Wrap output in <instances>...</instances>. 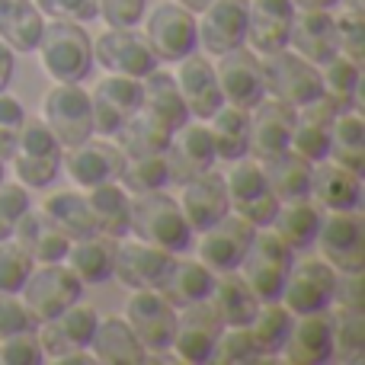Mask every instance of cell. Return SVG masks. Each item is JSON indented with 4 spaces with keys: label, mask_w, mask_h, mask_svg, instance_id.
Here are the masks:
<instances>
[{
    "label": "cell",
    "mask_w": 365,
    "mask_h": 365,
    "mask_svg": "<svg viewBox=\"0 0 365 365\" xmlns=\"http://www.w3.org/2000/svg\"><path fill=\"white\" fill-rule=\"evenodd\" d=\"M36 51L42 55V68L55 83H81L93 71V38L81 23L71 19H55L45 26Z\"/></svg>",
    "instance_id": "cell-1"
},
{
    "label": "cell",
    "mask_w": 365,
    "mask_h": 365,
    "mask_svg": "<svg viewBox=\"0 0 365 365\" xmlns=\"http://www.w3.org/2000/svg\"><path fill=\"white\" fill-rule=\"evenodd\" d=\"M132 231L138 240L170 253H182L192 240V227L180 202L173 195H164V189L132 199Z\"/></svg>",
    "instance_id": "cell-2"
},
{
    "label": "cell",
    "mask_w": 365,
    "mask_h": 365,
    "mask_svg": "<svg viewBox=\"0 0 365 365\" xmlns=\"http://www.w3.org/2000/svg\"><path fill=\"white\" fill-rule=\"evenodd\" d=\"M292 263H295V250L276 231L257 227L253 244L247 247L244 259H240V269H244V282L250 285L259 302H279Z\"/></svg>",
    "instance_id": "cell-3"
},
{
    "label": "cell",
    "mask_w": 365,
    "mask_h": 365,
    "mask_svg": "<svg viewBox=\"0 0 365 365\" xmlns=\"http://www.w3.org/2000/svg\"><path fill=\"white\" fill-rule=\"evenodd\" d=\"M19 295H23V304L32 321L45 324L61 314L64 308H71L74 302H81L83 282L77 279V272L71 269V266L42 263V269L29 272V279L23 282Z\"/></svg>",
    "instance_id": "cell-4"
},
{
    "label": "cell",
    "mask_w": 365,
    "mask_h": 365,
    "mask_svg": "<svg viewBox=\"0 0 365 365\" xmlns=\"http://www.w3.org/2000/svg\"><path fill=\"white\" fill-rule=\"evenodd\" d=\"M263 81L266 93H272L276 100L289 103V106H308L317 96H324L321 83V68L311 64L308 58H302L292 48H279L272 55H263Z\"/></svg>",
    "instance_id": "cell-5"
},
{
    "label": "cell",
    "mask_w": 365,
    "mask_h": 365,
    "mask_svg": "<svg viewBox=\"0 0 365 365\" xmlns=\"http://www.w3.org/2000/svg\"><path fill=\"white\" fill-rule=\"evenodd\" d=\"M13 170L26 189L51 186L61 167V145L51 135V128L42 119H26L19 132L16 151H13Z\"/></svg>",
    "instance_id": "cell-6"
},
{
    "label": "cell",
    "mask_w": 365,
    "mask_h": 365,
    "mask_svg": "<svg viewBox=\"0 0 365 365\" xmlns=\"http://www.w3.org/2000/svg\"><path fill=\"white\" fill-rule=\"evenodd\" d=\"M42 122L51 128L58 145L74 148L81 141L93 138V106L90 93H83L81 83H55L45 93Z\"/></svg>",
    "instance_id": "cell-7"
},
{
    "label": "cell",
    "mask_w": 365,
    "mask_h": 365,
    "mask_svg": "<svg viewBox=\"0 0 365 365\" xmlns=\"http://www.w3.org/2000/svg\"><path fill=\"white\" fill-rule=\"evenodd\" d=\"M225 182H227V199H231L234 215L247 218L257 227H269V221L276 218L282 202L272 192L259 160H247V158L234 160V170Z\"/></svg>",
    "instance_id": "cell-8"
},
{
    "label": "cell",
    "mask_w": 365,
    "mask_h": 365,
    "mask_svg": "<svg viewBox=\"0 0 365 365\" xmlns=\"http://www.w3.org/2000/svg\"><path fill=\"white\" fill-rule=\"evenodd\" d=\"M93 61H100L109 74H125L135 81H145L151 71H158V58H154L151 45L145 36H138L135 26L115 29L109 26L103 36L93 38Z\"/></svg>",
    "instance_id": "cell-9"
},
{
    "label": "cell",
    "mask_w": 365,
    "mask_h": 365,
    "mask_svg": "<svg viewBox=\"0 0 365 365\" xmlns=\"http://www.w3.org/2000/svg\"><path fill=\"white\" fill-rule=\"evenodd\" d=\"M314 244L321 247L324 263H330L336 272H365V218L359 208L324 218Z\"/></svg>",
    "instance_id": "cell-10"
},
{
    "label": "cell",
    "mask_w": 365,
    "mask_h": 365,
    "mask_svg": "<svg viewBox=\"0 0 365 365\" xmlns=\"http://www.w3.org/2000/svg\"><path fill=\"white\" fill-rule=\"evenodd\" d=\"M334 289H336L334 266L324 263V259H302L298 266L292 263L279 302L295 317L314 314V311H327L334 304Z\"/></svg>",
    "instance_id": "cell-11"
},
{
    "label": "cell",
    "mask_w": 365,
    "mask_h": 365,
    "mask_svg": "<svg viewBox=\"0 0 365 365\" xmlns=\"http://www.w3.org/2000/svg\"><path fill=\"white\" fill-rule=\"evenodd\" d=\"M145 38L158 61H182L199 45V23L180 4H160L148 16Z\"/></svg>",
    "instance_id": "cell-12"
},
{
    "label": "cell",
    "mask_w": 365,
    "mask_h": 365,
    "mask_svg": "<svg viewBox=\"0 0 365 365\" xmlns=\"http://www.w3.org/2000/svg\"><path fill=\"white\" fill-rule=\"evenodd\" d=\"M225 321H221L218 308L208 298L195 304H186L177 314V334H173L170 349H177V359L189 365H202L212 359V349L218 343Z\"/></svg>",
    "instance_id": "cell-13"
},
{
    "label": "cell",
    "mask_w": 365,
    "mask_h": 365,
    "mask_svg": "<svg viewBox=\"0 0 365 365\" xmlns=\"http://www.w3.org/2000/svg\"><path fill=\"white\" fill-rule=\"evenodd\" d=\"M218 68H215V77H218V87L225 103L237 109H253L259 100L266 96V81H263V61L253 48L240 45V48H231L225 55H218Z\"/></svg>",
    "instance_id": "cell-14"
},
{
    "label": "cell",
    "mask_w": 365,
    "mask_h": 365,
    "mask_svg": "<svg viewBox=\"0 0 365 365\" xmlns=\"http://www.w3.org/2000/svg\"><path fill=\"white\" fill-rule=\"evenodd\" d=\"M125 321L145 349L151 353L170 349L173 334H177V308L167 304L154 289H135L125 304Z\"/></svg>",
    "instance_id": "cell-15"
},
{
    "label": "cell",
    "mask_w": 365,
    "mask_h": 365,
    "mask_svg": "<svg viewBox=\"0 0 365 365\" xmlns=\"http://www.w3.org/2000/svg\"><path fill=\"white\" fill-rule=\"evenodd\" d=\"M292 128H295V106L276 100V96H263L250 109V148H247V154L263 164V160L289 151Z\"/></svg>",
    "instance_id": "cell-16"
},
{
    "label": "cell",
    "mask_w": 365,
    "mask_h": 365,
    "mask_svg": "<svg viewBox=\"0 0 365 365\" xmlns=\"http://www.w3.org/2000/svg\"><path fill=\"white\" fill-rule=\"evenodd\" d=\"M257 225H250L247 218L227 212L221 221H215L208 231H202V244H199V259L208 266L212 272H231L240 269L247 247L253 244Z\"/></svg>",
    "instance_id": "cell-17"
},
{
    "label": "cell",
    "mask_w": 365,
    "mask_h": 365,
    "mask_svg": "<svg viewBox=\"0 0 365 365\" xmlns=\"http://www.w3.org/2000/svg\"><path fill=\"white\" fill-rule=\"evenodd\" d=\"M141 81L125 74H109L90 93V106H93V132L100 135H115L125 119L141 106Z\"/></svg>",
    "instance_id": "cell-18"
},
{
    "label": "cell",
    "mask_w": 365,
    "mask_h": 365,
    "mask_svg": "<svg viewBox=\"0 0 365 365\" xmlns=\"http://www.w3.org/2000/svg\"><path fill=\"white\" fill-rule=\"evenodd\" d=\"M68 177L83 189H96L106 186V182H119L122 167H125V154L119 151V145H109V141H81V145L68 148V154L61 158Z\"/></svg>",
    "instance_id": "cell-19"
},
{
    "label": "cell",
    "mask_w": 365,
    "mask_h": 365,
    "mask_svg": "<svg viewBox=\"0 0 365 365\" xmlns=\"http://www.w3.org/2000/svg\"><path fill=\"white\" fill-rule=\"evenodd\" d=\"M96 314L93 304H81L74 302L71 308H64L58 317L42 324V349H45V359H61V356H71V353H81V349L90 346L93 340V330H96Z\"/></svg>",
    "instance_id": "cell-20"
},
{
    "label": "cell",
    "mask_w": 365,
    "mask_h": 365,
    "mask_svg": "<svg viewBox=\"0 0 365 365\" xmlns=\"http://www.w3.org/2000/svg\"><path fill=\"white\" fill-rule=\"evenodd\" d=\"M247 13L250 0H212L202 10L199 45H205L208 55H225L247 45Z\"/></svg>",
    "instance_id": "cell-21"
},
{
    "label": "cell",
    "mask_w": 365,
    "mask_h": 365,
    "mask_svg": "<svg viewBox=\"0 0 365 365\" xmlns=\"http://www.w3.org/2000/svg\"><path fill=\"white\" fill-rule=\"evenodd\" d=\"M164 158L167 167H170V182H177V186L212 170L218 154H215V141L208 125H180L173 132L170 145H167Z\"/></svg>",
    "instance_id": "cell-22"
},
{
    "label": "cell",
    "mask_w": 365,
    "mask_h": 365,
    "mask_svg": "<svg viewBox=\"0 0 365 365\" xmlns=\"http://www.w3.org/2000/svg\"><path fill=\"white\" fill-rule=\"evenodd\" d=\"M180 189H182L180 208H182V215H186L192 231H208L215 221H221L227 212H231L227 182L221 173L205 170V173H199V177L186 180Z\"/></svg>",
    "instance_id": "cell-23"
},
{
    "label": "cell",
    "mask_w": 365,
    "mask_h": 365,
    "mask_svg": "<svg viewBox=\"0 0 365 365\" xmlns=\"http://www.w3.org/2000/svg\"><path fill=\"white\" fill-rule=\"evenodd\" d=\"M177 253L160 250L154 244H115V263L113 276L128 289H158V282L167 276V269L173 266Z\"/></svg>",
    "instance_id": "cell-24"
},
{
    "label": "cell",
    "mask_w": 365,
    "mask_h": 365,
    "mask_svg": "<svg viewBox=\"0 0 365 365\" xmlns=\"http://www.w3.org/2000/svg\"><path fill=\"white\" fill-rule=\"evenodd\" d=\"M298 6L292 0H250L247 13V42L257 55L289 48V32Z\"/></svg>",
    "instance_id": "cell-25"
},
{
    "label": "cell",
    "mask_w": 365,
    "mask_h": 365,
    "mask_svg": "<svg viewBox=\"0 0 365 365\" xmlns=\"http://www.w3.org/2000/svg\"><path fill=\"white\" fill-rule=\"evenodd\" d=\"M340 115V109L327 100V96H317L314 103L295 109V128H292V151L302 154L311 164H321L327 160L330 151V128L334 119Z\"/></svg>",
    "instance_id": "cell-26"
},
{
    "label": "cell",
    "mask_w": 365,
    "mask_h": 365,
    "mask_svg": "<svg viewBox=\"0 0 365 365\" xmlns=\"http://www.w3.org/2000/svg\"><path fill=\"white\" fill-rule=\"evenodd\" d=\"M177 87H180V96H182V103H186L189 115H195V119H212V115L225 106L218 77H215V68L205 55H195L192 51V55L182 58Z\"/></svg>",
    "instance_id": "cell-27"
},
{
    "label": "cell",
    "mask_w": 365,
    "mask_h": 365,
    "mask_svg": "<svg viewBox=\"0 0 365 365\" xmlns=\"http://www.w3.org/2000/svg\"><path fill=\"white\" fill-rule=\"evenodd\" d=\"M289 48L298 51L302 58H308L311 64L321 68L324 61L340 51V38H336V16H330V10H302L292 19L289 32Z\"/></svg>",
    "instance_id": "cell-28"
},
{
    "label": "cell",
    "mask_w": 365,
    "mask_h": 365,
    "mask_svg": "<svg viewBox=\"0 0 365 365\" xmlns=\"http://www.w3.org/2000/svg\"><path fill=\"white\" fill-rule=\"evenodd\" d=\"M282 356L292 365H324L334 359V336H330L327 311L302 314L292 321V330L282 343Z\"/></svg>",
    "instance_id": "cell-29"
},
{
    "label": "cell",
    "mask_w": 365,
    "mask_h": 365,
    "mask_svg": "<svg viewBox=\"0 0 365 365\" xmlns=\"http://www.w3.org/2000/svg\"><path fill=\"white\" fill-rule=\"evenodd\" d=\"M13 240H16L36 263H61V259L68 257L71 244H74V240H71L68 234L48 218V215L32 212V208L16 221V227H13Z\"/></svg>",
    "instance_id": "cell-30"
},
{
    "label": "cell",
    "mask_w": 365,
    "mask_h": 365,
    "mask_svg": "<svg viewBox=\"0 0 365 365\" xmlns=\"http://www.w3.org/2000/svg\"><path fill=\"white\" fill-rule=\"evenodd\" d=\"M311 195L327 212H356L362 205V177L340 164H321L311 170Z\"/></svg>",
    "instance_id": "cell-31"
},
{
    "label": "cell",
    "mask_w": 365,
    "mask_h": 365,
    "mask_svg": "<svg viewBox=\"0 0 365 365\" xmlns=\"http://www.w3.org/2000/svg\"><path fill=\"white\" fill-rule=\"evenodd\" d=\"M87 349H93L96 362H106V365H141V362H148V349L141 346V340L135 336V330L128 327L125 317H106V321H96L93 340H90Z\"/></svg>",
    "instance_id": "cell-32"
},
{
    "label": "cell",
    "mask_w": 365,
    "mask_h": 365,
    "mask_svg": "<svg viewBox=\"0 0 365 365\" xmlns=\"http://www.w3.org/2000/svg\"><path fill=\"white\" fill-rule=\"evenodd\" d=\"M215 285V272L208 269L205 263H195V259H173V266L167 269V276L158 282V295L164 298L173 308H186V304H195L202 298L212 295Z\"/></svg>",
    "instance_id": "cell-33"
},
{
    "label": "cell",
    "mask_w": 365,
    "mask_h": 365,
    "mask_svg": "<svg viewBox=\"0 0 365 365\" xmlns=\"http://www.w3.org/2000/svg\"><path fill=\"white\" fill-rule=\"evenodd\" d=\"M115 138H119V151L125 158H148V154L167 151V145L173 138V128L148 106H138L125 119V125L115 132Z\"/></svg>",
    "instance_id": "cell-34"
},
{
    "label": "cell",
    "mask_w": 365,
    "mask_h": 365,
    "mask_svg": "<svg viewBox=\"0 0 365 365\" xmlns=\"http://www.w3.org/2000/svg\"><path fill=\"white\" fill-rule=\"evenodd\" d=\"M45 29V13L32 0H0V42L13 51L38 48V38Z\"/></svg>",
    "instance_id": "cell-35"
},
{
    "label": "cell",
    "mask_w": 365,
    "mask_h": 365,
    "mask_svg": "<svg viewBox=\"0 0 365 365\" xmlns=\"http://www.w3.org/2000/svg\"><path fill=\"white\" fill-rule=\"evenodd\" d=\"M208 302L218 308L225 327H247L259 311V298L253 295V289L244 282V276H237V269L231 272H215V285Z\"/></svg>",
    "instance_id": "cell-36"
},
{
    "label": "cell",
    "mask_w": 365,
    "mask_h": 365,
    "mask_svg": "<svg viewBox=\"0 0 365 365\" xmlns=\"http://www.w3.org/2000/svg\"><path fill=\"white\" fill-rule=\"evenodd\" d=\"M259 167H263L266 180H269V186H272V192H276L279 202L311 199V170H314V164L304 160L302 154H295L292 148L282 154H276V158L263 160Z\"/></svg>",
    "instance_id": "cell-37"
},
{
    "label": "cell",
    "mask_w": 365,
    "mask_h": 365,
    "mask_svg": "<svg viewBox=\"0 0 365 365\" xmlns=\"http://www.w3.org/2000/svg\"><path fill=\"white\" fill-rule=\"evenodd\" d=\"M87 202L100 234H106L113 240H122L125 234H132V192H125L119 182L96 186L87 195Z\"/></svg>",
    "instance_id": "cell-38"
},
{
    "label": "cell",
    "mask_w": 365,
    "mask_h": 365,
    "mask_svg": "<svg viewBox=\"0 0 365 365\" xmlns=\"http://www.w3.org/2000/svg\"><path fill=\"white\" fill-rule=\"evenodd\" d=\"M269 225L292 250H308V247H314V240H317V231H321V225H324V215H321V205H314L311 199L285 202V205H279L276 218H272Z\"/></svg>",
    "instance_id": "cell-39"
},
{
    "label": "cell",
    "mask_w": 365,
    "mask_h": 365,
    "mask_svg": "<svg viewBox=\"0 0 365 365\" xmlns=\"http://www.w3.org/2000/svg\"><path fill=\"white\" fill-rule=\"evenodd\" d=\"M71 269L77 272L83 285H100L113 276V263H115V240L106 234H93V237H81L71 244L68 257Z\"/></svg>",
    "instance_id": "cell-40"
},
{
    "label": "cell",
    "mask_w": 365,
    "mask_h": 365,
    "mask_svg": "<svg viewBox=\"0 0 365 365\" xmlns=\"http://www.w3.org/2000/svg\"><path fill=\"white\" fill-rule=\"evenodd\" d=\"M212 141H215V154L227 164L247 158L250 148V109H237V106H221L212 115Z\"/></svg>",
    "instance_id": "cell-41"
},
{
    "label": "cell",
    "mask_w": 365,
    "mask_h": 365,
    "mask_svg": "<svg viewBox=\"0 0 365 365\" xmlns=\"http://www.w3.org/2000/svg\"><path fill=\"white\" fill-rule=\"evenodd\" d=\"M359 81H362V64H356L353 58H346L343 51H336L330 61L321 64L324 96H327L340 113H353L356 109V103H359Z\"/></svg>",
    "instance_id": "cell-42"
},
{
    "label": "cell",
    "mask_w": 365,
    "mask_h": 365,
    "mask_svg": "<svg viewBox=\"0 0 365 365\" xmlns=\"http://www.w3.org/2000/svg\"><path fill=\"white\" fill-rule=\"evenodd\" d=\"M327 158L349 173H365V122L356 113H340L334 119Z\"/></svg>",
    "instance_id": "cell-43"
},
{
    "label": "cell",
    "mask_w": 365,
    "mask_h": 365,
    "mask_svg": "<svg viewBox=\"0 0 365 365\" xmlns=\"http://www.w3.org/2000/svg\"><path fill=\"white\" fill-rule=\"evenodd\" d=\"M141 106H148L151 113H158L167 125L177 132L180 125H186L189 119V109L180 96V87H177V77L173 74H164V71H151V74L141 81Z\"/></svg>",
    "instance_id": "cell-44"
},
{
    "label": "cell",
    "mask_w": 365,
    "mask_h": 365,
    "mask_svg": "<svg viewBox=\"0 0 365 365\" xmlns=\"http://www.w3.org/2000/svg\"><path fill=\"white\" fill-rule=\"evenodd\" d=\"M42 212L68 234L71 240H81V237H93L96 231V221L93 212H90V202L87 195H77V192H55L45 199Z\"/></svg>",
    "instance_id": "cell-45"
},
{
    "label": "cell",
    "mask_w": 365,
    "mask_h": 365,
    "mask_svg": "<svg viewBox=\"0 0 365 365\" xmlns=\"http://www.w3.org/2000/svg\"><path fill=\"white\" fill-rule=\"evenodd\" d=\"M292 321H295V314H292L285 304H279V302L259 304L257 317H253L247 327H250V334H253V340H257L263 359H272V356L282 353V343L292 330Z\"/></svg>",
    "instance_id": "cell-46"
},
{
    "label": "cell",
    "mask_w": 365,
    "mask_h": 365,
    "mask_svg": "<svg viewBox=\"0 0 365 365\" xmlns=\"http://www.w3.org/2000/svg\"><path fill=\"white\" fill-rule=\"evenodd\" d=\"M330 336H334V359L340 362H359L365 356V314L362 311L336 308L330 311Z\"/></svg>",
    "instance_id": "cell-47"
},
{
    "label": "cell",
    "mask_w": 365,
    "mask_h": 365,
    "mask_svg": "<svg viewBox=\"0 0 365 365\" xmlns=\"http://www.w3.org/2000/svg\"><path fill=\"white\" fill-rule=\"evenodd\" d=\"M122 189L135 195L158 192V189L170 186V167H167L164 154H148V158H125L122 167Z\"/></svg>",
    "instance_id": "cell-48"
},
{
    "label": "cell",
    "mask_w": 365,
    "mask_h": 365,
    "mask_svg": "<svg viewBox=\"0 0 365 365\" xmlns=\"http://www.w3.org/2000/svg\"><path fill=\"white\" fill-rule=\"evenodd\" d=\"M215 365H247V362H263L259 356V346L253 340L250 327H225L212 349V359Z\"/></svg>",
    "instance_id": "cell-49"
},
{
    "label": "cell",
    "mask_w": 365,
    "mask_h": 365,
    "mask_svg": "<svg viewBox=\"0 0 365 365\" xmlns=\"http://www.w3.org/2000/svg\"><path fill=\"white\" fill-rule=\"evenodd\" d=\"M32 269H36V259L16 240H0V295H19Z\"/></svg>",
    "instance_id": "cell-50"
},
{
    "label": "cell",
    "mask_w": 365,
    "mask_h": 365,
    "mask_svg": "<svg viewBox=\"0 0 365 365\" xmlns=\"http://www.w3.org/2000/svg\"><path fill=\"white\" fill-rule=\"evenodd\" d=\"M0 362L6 365H38L45 362V349L38 334L32 330H19V334L0 340Z\"/></svg>",
    "instance_id": "cell-51"
},
{
    "label": "cell",
    "mask_w": 365,
    "mask_h": 365,
    "mask_svg": "<svg viewBox=\"0 0 365 365\" xmlns=\"http://www.w3.org/2000/svg\"><path fill=\"white\" fill-rule=\"evenodd\" d=\"M336 38H340V51L353 58L356 64L365 61V10H346L336 19Z\"/></svg>",
    "instance_id": "cell-52"
},
{
    "label": "cell",
    "mask_w": 365,
    "mask_h": 365,
    "mask_svg": "<svg viewBox=\"0 0 365 365\" xmlns=\"http://www.w3.org/2000/svg\"><path fill=\"white\" fill-rule=\"evenodd\" d=\"M23 122H26L23 103L6 96V93H0V160H4V164L13 158V151H16Z\"/></svg>",
    "instance_id": "cell-53"
},
{
    "label": "cell",
    "mask_w": 365,
    "mask_h": 365,
    "mask_svg": "<svg viewBox=\"0 0 365 365\" xmlns=\"http://www.w3.org/2000/svg\"><path fill=\"white\" fill-rule=\"evenodd\" d=\"M36 6L45 13V16L71 19V23L100 19V4H96V0H36Z\"/></svg>",
    "instance_id": "cell-54"
},
{
    "label": "cell",
    "mask_w": 365,
    "mask_h": 365,
    "mask_svg": "<svg viewBox=\"0 0 365 365\" xmlns=\"http://www.w3.org/2000/svg\"><path fill=\"white\" fill-rule=\"evenodd\" d=\"M96 4H100V16L115 29L138 26L148 10V0H96Z\"/></svg>",
    "instance_id": "cell-55"
},
{
    "label": "cell",
    "mask_w": 365,
    "mask_h": 365,
    "mask_svg": "<svg viewBox=\"0 0 365 365\" xmlns=\"http://www.w3.org/2000/svg\"><path fill=\"white\" fill-rule=\"evenodd\" d=\"M334 302L340 304V308L362 311L365 314V279H362V272H336Z\"/></svg>",
    "instance_id": "cell-56"
},
{
    "label": "cell",
    "mask_w": 365,
    "mask_h": 365,
    "mask_svg": "<svg viewBox=\"0 0 365 365\" xmlns=\"http://www.w3.org/2000/svg\"><path fill=\"white\" fill-rule=\"evenodd\" d=\"M36 321L29 317L23 302H16L13 295H0V340L19 334V330H32Z\"/></svg>",
    "instance_id": "cell-57"
},
{
    "label": "cell",
    "mask_w": 365,
    "mask_h": 365,
    "mask_svg": "<svg viewBox=\"0 0 365 365\" xmlns=\"http://www.w3.org/2000/svg\"><path fill=\"white\" fill-rule=\"evenodd\" d=\"M13 71H16L13 48H6V45L0 42V93H6V87H10V81H13Z\"/></svg>",
    "instance_id": "cell-58"
},
{
    "label": "cell",
    "mask_w": 365,
    "mask_h": 365,
    "mask_svg": "<svg viewBox=\"0 0 365 365\" xmlns=\"http://www.w3.org/2000/svg\"><path fill=\"white\" fill-rule=\"evenodd\" d=\"M292 4L302 10H334V6H340V0H292Z\"/></svg>",
    "instance_id": "cell-59"
},
{
    "label": "cell",
    "mask_w": 365,
    "mask_h": 365,
    "mask_svg": "<svg viewBox=\"0 0 365 365\" xmlns=\"http://www.w3.org/2000/svg\"><path fill=\"white\" fill-rule=\"evenodd\" d=\"M177 4H180V6H186L189 13H202L208 4H212V0H177Z\"/></svg>",
    "instance_id": "cell-60"
},
{
    "label": "cell",
    "mask_w": 365,
    "mask_h": 365,
    "mask_svg": "<svg viewBox=\"0 0 365 365\" xmlns=\"http://www.w3.org/2000/svg\"><path fill=\"white\" fill-rule=\"evenodd\" d=\"M0 182H4V160H0Z\"/></svg>",
    "instance_id": "cell-61"
}]
</instances>
